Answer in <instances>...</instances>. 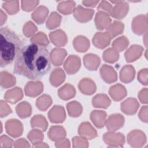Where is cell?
<instances>
[{"mask_svg":"<svg viewBox=\"0 0 148 148\" xmlns=\"http://www.w3.org/2000/svg\"><path fill=\"white\" fill-rule=\"evenodd\" d=\"M50 69L49 52L45 46L38 43L24 45L15 59L14 73L29 79H40Z\"/></svg>","mask_w":148,"mask_h":148,"instance_id":"1","label":"cell"},{"mask_svg":"<svg viewBox=\"0 0 148 148\" xmlns=\"http://www.w3.org/2000/svg\"><path fill=\"white\" fill-rule=\"evenodd\" d=\"M0 34V65L3 68L16 59L20 50L24 46V42L17 34L7 27L1 28Z\"/></svg>","mask_w":148,"mask_h":148,"instance_id":"2","label":"cell"},{"mask_svg":"<svg viewBox=\"0 0 148 148\" xmlns=\"http://www.w3.org/2000/svg\"><path fill=\"white\" fill-rule=\"evenodd\" d=\"M15 78L6 72H1V85L3 88H8L15 84Z\"/></svg>","mask_w":148,"mask_h":148,"instance_id":"3","label":"cell"},{"mask_svg":"<svg viewBox=\"0 0 148 148\" xmlns=\"http://www.w3.org/2000/svg\"><path fill=\"white\" fill-rule=\"evenodd\" d=\"M18 1H6L4 2L2 5V7L10 14H13V13H15L17 12L16 10L14 9V8L18 9L17 5H14L15 3H16Z\"/></svg>","mask_w":148,"mask_h":148,"instance_id":"4","label":"cell"},{"mask_svg":"<svg viewBox=\"0 0 148 148\" xmlns=\"http://www.w3.org/2000/svg\"><path fill=\"white\" fill-rule=\"evenodd\" d=\"M6 111L7 114H10V113H12V110L8 106V105L5 103L4 101H1V117H5V111Z\"/></svg>","mask_w":148,"mask_h":148,"instance_id":"5","label":"cell"},{"mask_svg":"<svg viewBox=\"0 0 148 148\" xmlns=\"http://www.w3.org/2000/svg\"><path fill=\"white\" fill-rule=\"evenodd\" d=\"M5 143H6L5 147H11L12 146V140L6 135H2L1 136V139H0V143H1L0 146L3 145Z\"/></svg>","mask_w":148,"mask_h":148,"instance_id":"6","label":"cell"},{"mask_svg":"<svg viewBox=\"0 0 148 148\" xmlns=\"http://www.w3.org/2000/svg\"><path fill=\"white\" fill-rule=\"evenodd\" d=\"M1 25H2L3 24V22L5 21L6 20V16L5 13H4L3 12L2 9L1 10Z\"/></svg>","mask_w":148,"mask_h":148,"instance_id":"7","label":"cell"},{"mask_svg":"<svg viewBox=\"0 0 148 148\" xmlns=\"http://www.w3.org/2000/svg\"><path fill=\"white\" fill-rule=\"evenodd\" d=\"M98 2V1H97V2H82V3H84V4H85L84 5H86V6H95V4L96 3H97Z\"/></svg>","mask_w":148,"mask_h":148,"instance_id":"8","label":"cell"}]
</instances>
